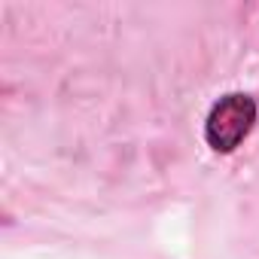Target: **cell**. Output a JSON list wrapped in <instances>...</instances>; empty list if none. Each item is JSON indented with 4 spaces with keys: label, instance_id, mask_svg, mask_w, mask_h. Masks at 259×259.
I'll return each instance as SVG.
<instances>
[{
    "label": "cell",
    "instance_id": "6da1fadb",
    "mask_svg": "<svg viewBox=\"0 0 259 259\" xmlns=\"http://www.w3.org/2000/svg\"><path fill=\"white\" fill-rule=\"evenodd\" d=\"M256 125V101L244 92L223 95L207 119H204V141L213 153H232L238 150Z\"/></svg>",
    "mask_w": 259,
    "mask_h": 259
}]
</instances>
